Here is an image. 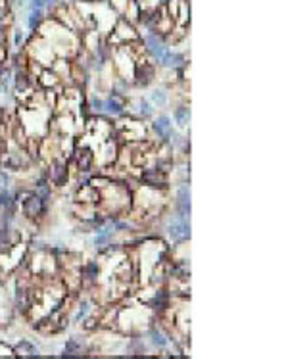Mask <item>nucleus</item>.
Here are the masks:
<instances>
[{"label": "nucleus", "instance_id": "1", "mask_svg": "<svg viewBox=\"0 0 288 359\" xmlns=\"http://www.w3.org/2000/svg\"><path fill=\"white\" fill-rule=\"evenodd\" d=\"M23 214L29 217V219H39L46 214V202L39 196V194H29L27 198L23 200Z\"/></svg>", "mask_w": 288, "mask_h": 359}, {"label": "nucleus", "instance_id": "2", "mask_svg": "<svg viewBox=\"0 0 288 359\" xmlns=\"http://www.w3.org/2000/svg\"><path fill=\"white\" fill-rule=\"evenodd\" d=\"M167 232H169V236H171L175 242H187L188 238H190V225H188L187 219H177L175 223H171L169 227H167Z\"/></svg>", "mask_w": 288, "mask_h": 359}, {"label": "nucleus", "instance_id": "3", "mask_svg": "<svg viewBox=\"0 0 288 359\" xmlns=\"http://www.w3.org/2000/svg\"><path fill=\"white\" fill-rule=\"evenodd\" d=\"M141 181H143L144 185H148V187H154V188H165L167 187V177H165V173L159 171V169H144L141 173Z\"/></svg>", "mask_w": 288, "mask_h": 359}, {"label": "nucleus", "instance_id": "4", "mask_svg": "<svg viewBox=\"0 0 288 359\" xmlns=\"http://www.w3.org/2000/svg\"><path fill=\"white\" fill-rule=\"evenodd\" d=\"M177 208H179V217L187 219L190 215V190L187 185L177 190Z\"/></svg>", "mask_w": 288, "mask_h": 359}, {"label": "nucleus", "instance_id": "5", "mask_svg": "<svg viewBox=\"0 0 288 359\" xmlns=\"http://www.w3.org/2000/svg\"><path fill=\"white\" fill-rule=\"evenodd\" d=\"M68 163L66 161H54L52 163V171H50V179H52V183L56 185V187H64L66 183H68Z\"/></svg>", "mask_w": 288, "mask_h": 359}, {"label": "nucleus", "instance_id": "6", "mask_svg": "<svg viewBox=\"0 0 288 359\" xmlns=\"http://www.w3.org/2000/svg\"><path fill=\"white\" fill-rule=\"evenodd\" d=\"M154 131L158 133V137H161L163 141H167L169 137L173 135V127H171V121H169V117H159L154 121Z\"/></svg>", "mask_w": 288, "mask_h": 359}, {"label": "nucleus", "instance_id": "7", "mask_svg": "<svg viewBox=\"0 0 288 359\" xmlns=\"http://www.w3.org/2000/svg\"><path fill=\"white\" fill-rule=\"evenodd\" d=\"M92 161H94V154L90 150H81L77 154V167H79V171L88 173L92 169Z\"/></svg>", "mask_w": 288, "mask_h": 359}, {"label": "nucleus", "instance_id": "8", "mask_svg": "<svg viewBox=\"0 0 288 359\" xmlns=\"http://www.w3.org/2000/svg\"><path fill=\"white\" fill-rule=\"evenodd\" d=\"M96 279H98V265L94 261H90V263L81 267V281H88V283L94 285Z\"/></svg>", "mask_w": 288, "mask_h": 359}, {"label": "nucleus", "instance_id": "9", "mask_svg": "<svg viewBox=\"0 0 288 359\" xmlns=\"http://www.w3.org/2000/svg\"><path fill=\"white\" fill-rule=\"evenodd\" d=\"M154 75H156V72H154V68L152 66H148V64H143V68H139V72H137V81H139V85L146 86L152 79H154Z\"/></svg>", "mask_w": 288, "mask_h": 359}, {"label": "nucleus", "instance_id": "10", "mask_svg": "<svg viewBox=\"0 0 288 359\" xmlns=\"http://www.w3.org/2000/svg\"><path fill=\"white\" fill-rule=\"evenodd\" d=\"M104 110L112 115H121L123 114V102L119 100L117 96H110L108 100L104 102Z\"/></svg>", "mask_w": 288, "mask_h": 359}, {"label": "nucleus", "instance_id": "11", "mask_svg": "<svg viewBox=\"0 0 288 359\" xmlns=\"http://www.w3.org/2000/svg\"><path fill=\"white\" fill-rule=\"evenodd\" d=\"M173 117H175V121H177L181 127H185L188 123V119H190V110H188L187 106H181V108H177V110L173 112Z\"/></svg>", "mask_w": 288, "mask_h": 359}, {"label": "nucleus", "instance_id": "12", "mask_svg": "<svg viewBox=\"0 0 288 359\" xmlns=\"http://www.w3.org/2000/svg\"><path fill=\"white\" fill-rule=\"evenodd\" d=\"M14 352L17 354V356H19V354H21V356H37V350H35V348H33L31 344H29V342H25V340H23V342H19V344L15 346Z\"/></svg>", "mask_w": 288, "mask_h": 359}, {"label": "nucleus", "instance_id": "13", "mask_svg": "<svg viewBox=\"0 0 288 359\" xmlns=\"http://www.w3.org/2000/svg\"><path fill=\"white\" fill-rule=\"evenodd\" d=\"M14 242V238H12V232L8 227H4V229H0V250H4V246H12Z\"/></svg>", "mask_w": 288, "mask_h": 359}, {"label": "nucleus", "instance_id": "14", "mask_svg": "<svg viewBox=\"0 0 288 359\" xmlns=\"http://www.w3.org/2000/svg\"><path fill=\"white\" fill-rule=\"evenodd\" d=\"M150 336H152V342L158 346V348H165V346H167V338H165L158 329H152Z\"/></svg>", "mask_w": 288, "mask_h": 359}, {"label": "nucleus", "instance_id": "15", "mask_svg": "<svg viewBox=\"0 0 288 359\" xmlns=\"http://www.w3.org/2000/svg\"><path fill=\"white\" fill-rule=\"evenodd\" d=\"M81 352V346L77 344L75 340H68V344H66V348H64V356H77Z\"/></svg>", "mask_w": 288, "mask_h": 359}, {"label": "nucleus", "instance_id": "16", "mask_svg": "<svg viewBox=\"0 0 288 359\" xmlns=\"http://www.w3.org/2000/svg\"><path fill=\"white\" fill-rule=\"evenodd\" d=\"M41 19H43V10H33V12H31V17H29V27L37 29L39 23H41Z\"/></svg>", "mask_w": 288, "mask_h": 359}, {"label": "nucleus", "instance_id": "17", "mask_svg": "<svg viewBox=\"0 0 288 359\" xmlns=\"http://www.w3.org/2000/svg\"><path fill=\"white\" fill-rule=\"evenodd\" d=\"M15 86H17V90H25L29 86V79L25 73H17L15 75Z\"/></svg>", "mask_w": 288, "mask_h": 359}, {"label": "nucleus", "instance_id": "18", "mask_svg": "<svg viewBox=\"0 0 288 359\" xmlns=\"http://www.w3.org/2000/svg\"><path fill=\"white\" fill-rule=\"evenodd\" d=\"M88 311H90V303L88 302H83L79 305V311H77V315H75V321H81V319H85L88 315Z\"/></svg>", "mask_w": 288, "mask_h": 359}, {"label": "nucleus", "instance_id": "19", "mask_svg": "<svg viewBox=\"0 0 288 359\" xmlns=\"http://www.w3.org/2000/svg\"><path fill=\"white\" fill-rule=\"evenodd\" d=\"M98 232V236H96V240H94V244L96 246H102L104 242H108L110 240V236H112V232L110 230H96Z\"/></svg>", "mask_w": 288, "mask_h": 359}, {"label": "nucleus", "instance_id": "20", "mask_svg": "<svg viewBox=\"0 0 288 359\" xmlns=\"http://www.w3.org/2000/svg\"><path fill=\"white\" fill-rule=\"evenodd\" d=\"M152 100L156 102L158 106H165L167 96H165V92H163V90H154V92H152Z\"/></svg>", "mask_w": 288, "mask_h": 359}, {"label": "nucleus", "instance_id": "21", "mask_svg": "<svg viewBox=\"0 0 288 359\" xmlns=\"http://www.w3.org/2000/svg\"><path fill=\"white\" fill-rule=\"evenodd\" d=\"M141 115H143V117H152V106L146 100L141 102Z\"/></svg>", "mask_w": 288, "mask_h": 359}, {"label": "nucleus", "instance_id": "22", "mask_svg": "<svg viewBox=\"0 0 288 359\" xmlns=\"http://www.w3.org/2000/svg\"><path fill=\"white\" fill-rule=\"evenodd\" d=\"M6 188H8V175L0 171V190H6Z\"/></svg>", "mask_w": 288, "mask_h": 359}, {"label": "nucleus", "instance_id": "23", "mask_svg": "<svg viewBox=\"0 0 288 359\" xmlns=\"http://www.w3.org/2000/svg\"><path fill=\"white\" fill-rule=\"evenodd\" d=\"M92 110H94V112H102V110H104V102L94 98V100H92Z\"/></svg>", "mask_w": 288, "mask_h": 359}, {"label": "nucleus", "instance_id": "24", "mask_svg": "<svg viewBox=\"0 0 288 359\" xmlns=\"http://www.w3.org/2000/svg\"><path fill=\"white\" fill-rule=\"evenodd\" d=\"M0 352H4V356H12V354H14V350H12V348L2 346V344H0Z\"/></svg>", "mask_w": 288, "mask_h": 359}, {"label": "nucleus", "instance_id": "25", "mask_svg": "<svg viewBox=\"0 0 288 359\" xmlns=\"http://www.w3.org/2000/svg\"><path fill=\"white\" fill-rule=\"evenodd\" d=\"M21 39H23V33H21V31H17V33H15V44L21 43Z\"/></svg>", "mask_w": 288, "mask_h": 359}]
</instances>
